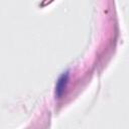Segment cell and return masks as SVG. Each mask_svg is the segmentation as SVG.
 Segmentation results:
<instances>
[{
    "mask_svg": "<svg viewBox=\"0 0 129 129\" xmlns=\"http://www.w3.org/2000/svg\"><path fill=\"white\" fill-rule=\"evenodd\" d=\"M67 83H68V74H63L57 81V84H56V93L58 96H60L67 86Z\"/></svg>",
    "mask_w": 129,
    "mask_h": 129,
    "instance_id": "6da1fadb",
    "label": "cell"
}]
</instances>
